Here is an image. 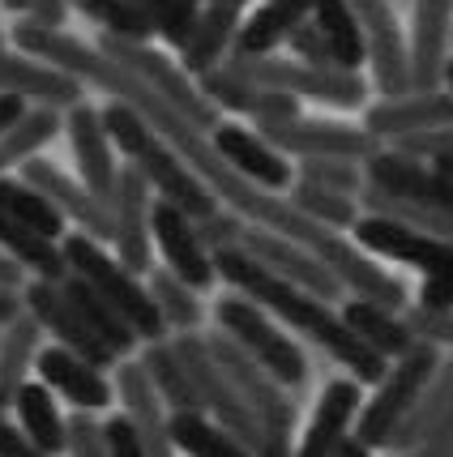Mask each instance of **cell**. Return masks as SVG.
<instances>
[{
  "label": "cell",
  "mask_w": 453,
  "mask_h": 457,
  "mask_svg": "<svg viewBox=\"0 0 453 457\" xmlns=\"http://www.w3.org/2000/svg\"><path fill=\"white\" fill-rule=\"evenodd\" d=\"M428 167H436L445 179H453V159H440V162H428Z\"/></svg>",
  "instance_id": "obj_62"
},
{
  "label": "cell",
  "mask_w": 453,
  "mask_h": 457,
  "mask_svg": "<svg viewBox=\"0 0 453 457\" xmlns=\"http://www.w3.org/2000/svg\"><path fill=\"white\" fill-rule=\"evenodd\" d=\"M239 231H244V219L231 214V210H218L206 222H197V239L206 253H222V248H239Z\"/></svg>",
  "instance_id": "obj_50"
},
{
  "label": "cell",
  "mask_w": 453,
  "mask_h": 457,
  "mask_svg": "<svg viewBox=\"0 0 453 457\" xmlns=\"http://www.w3.org/2000/svg\"><path fill=\"white\" fill-rule=\"evenodd\" d=\"M415 308H424V312H453V291L449 287H440V282L424 278V287H419V303Z\"/></svg>",
  "instance_id": "obj_55"
},
{
  "label": "cell",
  "mask_w": 453,
  "mask_h": 457,
  "mask_svg": "<svg viewBox=\"0 0 453 457\" xmlns=\"http://www.w3.org/2000/svg\"><path fill=\"white\" fill-rule=\"evenodd\" d=\"M351 231H355V239H351L355 248L376 253V257H390V261H402V265L419 270L424 278H432L453 291V244L419 236V231H407V227H394V222L368 219V214H359Z\"/></svg>",
  "instance_id": "obj_10"
},
{
  "label": "cell",
  "mask_w": 453,
  "mask_h": 457,
  "mask_svg": "<svg viewBox=\"0 0 453 457\" xmlns=\"http://www.w3.org/2000/svg\"><path fill=\"white\" fill-rule=\"evenodd\" d=\"M146 291H150V299H155L158 320L167 325V334H197L201 317H206V312H201L197 291H189V287H184L176 274H167L163 265L146 274Z\"/></svg>",
  "instance_id": "obj_37"
},
{
  "label": "cell",
  "mask_w": 453,
  "mask_h": 457,
  "mask_svg": "<svg viewBox=\"0 0 453 457\" xmlns=\"http://www.w3.org/2000/svg\"><path fill=\"white\" fill-rule=\"evenodd\" d=\"M287 47H291V56H296V64H308V69H334V60H330V47H325V39H321V30H316V21H299L296 30L287 35Z\"/></svg>",
  "instance_id": "obj_49"
},
{
  "label": "cell",
  "mask_w": 453,
  "mask_h": 457,
  "mask_svg": "<svg viewBox=\"0 0 453 457\" xmlns=\"http://www.w3.org/2000/svg\"><path fill=\"white\" fill-rule=\"evenodd\" d=\"M0 457H43L30 449V440L18 432V423L0 411Z\"/></svg>",
  "instance_id": "obj_54"
},
{
  "label": "cell",
  "mask_w": 453,
  "mask_h": 457,
  "mask_svg": "<svg viewBox=\"0 0 453 457\" xmlns=\"http://www.w3.org/2000/svg\"><path fill=\"white\" fill-rule=\"evenodd\" d=\"M355 205H359V214H368V219L394 222V227H407V231H419V236H432V239L453 244V219L449 214H436V210H428V205L390 197V193H381V188H373V184L359 188Z\"/></svg>",
  "instance_id": "obj_32"
},
{
  "label": "cell",
  "mask_w": 453,
  "mask_h": 457,
  "mask_svg": "<svg viewBox=\"0 0 453 457\" xmlns=\"http://www.w3.org/2000/svg\"><path fill=\"white\" fill-rule=\"evenodd\" d=\"M26 308H21V291H9V287H0V329L9 325V320H18Z\"/></svg>",
  "instance_id": "obj_57"
},
{
  "label": "cell",
  "mask_w": 453,
  "mask_h": 457,
  "mask_svg": "<svg viewBox=\"0 0 453 457\" xmlns=\"http://www.w3.org/2000/svg\"><path fill=\"white\" fill-rule=\"evenodd\" d=\"M133 4H138V9H146V13L155 18V9H158V4H163V0H133Z\"/></svg>",
  "instance_id": "obj_63"
},
{
  "label": "cell",
  "mask_w": 453,
  "mask_h": 457,
  "mask_svg": "<svg viewBox=\"0 0 453 457\" xmlns=\"http://www.w3.org/2000/svg\"><path fill=\"white\" fill-rule=\"evenodd\" d=\"M167 440L184 457H248V449L239 440H231L214 419H206L201 411L167 415Z\"/></svg>",
  "instance_id": "obj_35"
},
{
  "label": "cell",
  "mask_w": 453,
  "mask_h": 457,
  "mask_svg": "<svg viewBox=\"0 0 453 457\" xmlns=\"http://www.w3.org/2000/svg\"><path fill=\"white\" fill-rule=\"evenodd\" d=\"M342 325L351 329L355 338L364 342L373 355H381L385 363L402 359L415 346V334L407 329L402 312H390V308H376V303H364V299H347L342 303Z\"/></svg>",
  "instance_id": "obj_27"
},
{
  "label": "cell",
  "mask_w": 453,
  "mask_h": 457,
  "mask_svg": "<svg viewBox=\"0 0 453 457\" xmlns=\"http://www.w3.org/2000/svg\"><path fill=\"white\" fill-rule=\"evenodd\" d=\"M64 129H69V141H73V159H78V184L90 193V197L107 205L112 201V188H116V150L112 141L103 133V120H99V107L90 103H78L64 112Z\"/></svg>",
  "instance_id": "obj_20"
},
{
  "label": "cell",
  "mask_w": 453,
  "mask_h": 457,
  "mask_svg": "<svg viewBox=\"0 0 453 457\" xmlns=\"http://www.w3.org/2000/svg\"><path fill=\"white\" fill-rule=\"evenodd\" d=\"M239 81H248L253 90H282L296 95L299 103L313 99L338 112H355L368 99V86L359 73H342V69H308L296 64L291 56H256V60H222Z\"/></svg>",
  "instance_id": "obj_5"
},
{
  "label": "cell",
  "mask_w": 453,
  "mask_h": 457,
  "mask_svg": "<svg viewBox=\"0 0 453 457\" xmlns=\"http://www.w3.org/2000/svg\"><path fill=\"white\" fill-rule=\"evenodd\" d=\"M236 30H239V13H227V9H210V4H201L197 21H193V35H189L184 52H180V69H184L193 81H197L201 73L218 69L222 60L231 56Z\"/></svg>",
  "instance_id": "obj_29"
},
{
  "label": "cell",
  "mask_w": 453,
  "mask_h": 457,
  "mask_svg": "<svg viewBox=\"0 0 453 457\" xmlns=\"http://www.w3.org/2000/svg\"><path fill=\"white\" fill-rule=\"evenodd\" d=\"M21 308L35 317V325H39L43 334H52V346H64L69 355L86 359V363L99 368V372L116 368V355L86 329V320L73 312L69 299L60 295L56 282H39V278L26 282V287H21Z\"/></svg>",
  "instance_id": "obj_12"
},
{
  "label": "cell",
  "mask_w": 453,
  "mask_h": 457,
  "mask_svg": "<svg viewBox=\"0 0 453 457\" xmlns=\"http://www.w3.org/2000/svg\"><path fill=\"white\" fill-rule=\"evenodd\" d=\"M342 291H351V299H364V303H376V308H390V312H402L407 308V287L385 274L364 248H355L347 236H325V244L313 253Z\"/></svg>",
  "instance_id": "obj_13"
},
{
  "label": "cell",
  "mask_w": 453,
  "mask_h": 457,
  "mask_svg": "<svg viewBox=\"0 0 453 457\" xmlns=\"http://www.w3.org/2000/svg\"><path fill=\"white\" fill-rule=\"evenodd\" d=\"M390 150L407 154V159H419V162L453 159V124H436V129H424V133H415V137L394 141Z\"/></svg>",
  "instance_id": "obj_47"
},
{
  "label": "cell",
  "mask_w": 453,
  "mask_h": 457,
  "mask_svg": "<svg viewBox=\"0 0 453 457\" xmlns=\"http://www.w3.org/2000/svg\"><path fill=\"white\" fill-rule=\"evenodd\" d=\"M56 287H60V295L73 303V312L86 320V329H90V334H95V338H99L103 346H107V351L116 355V363H120V359H129V355H133V351L141 346L138 334H133V329H129V325L120 320L116 308H112V303H107L103 295H95V291H90V287H86L81 278L64 274Z\"/></svg>",
  "instance_id": "obj_28"
},
{
  "label": "cell",
  "mask_w": 453,
  "mask_h": 457,
  "mask_svg": "<svg viewBox=\"0 0 453 457\" xmlns=\"http://www.w3.org/2000/svg\"><path fill=\"white\" fill-rule=\"evenodd\" d=\"M69 9L86 13V18L99 26V35H107V39H124V43L155 39V21L133 0H69Z\"/></svg>",
  "instance_id": "obj_40"
},
{
  "label": "cell",
  "mask_w": 453,
  "mask_h": 457,
  "mask_svg": "<svg viewBox=\"0 0 453 457\" xmlns=\"http://www.w3.org/2000/svg\"><path fill=\"white\" fill-rule=\"evenodd\" d=\"M112 394H120V411L133 423V432L141 436L150 457H176L172 440H167V406L158 402L155 385L146 380L138 359H120L116 363V385Z\"/></svg>",
  "instance_id": "obj_24"
},
{
  "label": "cell",
  "mask_w": 453,
  "mask_h": 457,
  "mask_svg": "<svg viewBox=\"0 0 453 457\" xmlns=\"http://www.w3.org/2000/svg\"><path fill=\"white\" fill-rule=\"evenodd\" d=\"M436 124H453V99L445 90L373 103V107L364 112V124H359V129H364L376 145H394V141L415 137V133L436 129Z\"/></svg>",
  "instance_id": "obj_22"
},
{
  "label": "cell",
  "mask_w": 453,
  "mask_h": 457,
  "mask_svg": "<svg viewBox=\"0 0 453 457\" xmlns=\"http://www.w3.org/2000/svg\"><path fill=\"white\" fill-rule=\"evenodd\" d=\"M239 253H248L261 270H270V274H278L282 282H291L299 291L316 295L321 303L342 299V287L334 282V274H330L304 244H291L287 236H274V231H265V227L244 222V231H239Z\"/></svg>",
  "instance_id": "obj_11"
},
{
  "label": "cell",
  "mask_w": 453,
  "mask_h": 457,
  "mask_svg": "<svg viewBox=\"0 0 453 457\" xmlns=\"http://www.w3.org/2000/svg\"><path fill=\"white\" fill-rule=\"evenodd\" d=\"M0 253L13 261L21 274H35L39 282H60L69 274V265L60 257V244L26 231V227L13 222L9 214H0Z\"/></svg>",
  "instance_id": "obj_33"
},
{
  "label": "cell",
  "mask_w": 453,
  "mask_h": 457,
  "mask_svg": "<svg viewBox=\"0 0 453 457\" xmlns=\"http://www.w3.org/2000/svg\"><path fill=\"white\" fill-rule=\"evenodd\" d=\"M364 184H373L390 197L415 201V205H428L436 214H449L453 219V179H445L436 167L419 159H407L390 145H381L373 159L364 162Z\"/></svg>",
  "instance_id": "obj_14"
},
{
  "label": "cell",
  "mask_w": 453,
  "mask_h": 457,
  "mask_svg": "<svg viewBox=\"0 0 453 457\" xmlns=\"http://www.w3.org/2000/svg\"><path fill=\"white\" fill-rule=\"evenodd\" d=\"M210 261H214V278H222L227 287H236V295L256 303L261 312L287 320L291 329H299V334L308 342H316L321 351H330V355L351 372V380L359 389H364V385H376V380L385 377L390 363L381 355H373L364 342L355 338L330 303H321L316 295L299 291L291 282H282L278 274H270V270H261V265H256L248 253H239V248L210 253Z\"/></svg>",
  "instance_id": "obj_1"
},
{
  "label": "cell",
  "mask_w": 453,
  "mask_h": 457,
  "mask_svg": "<svg viewBox=\"0 0 453 457\" xmlns=\"http://www.w3.org/2000/svg\"><path fill=\"white\" fill-rule=\"evenodd\" d=\"M201 9H193V4H184V0H163L155 9V39H163L167 47H176V52H184V43H189V35H193V21H197Z\"/></svg>",
  "instance_id": "obj_45"
},
{
  "label": "cell",
  "mask_w": 453,
  "mask_h": 457,
  "mask_svg": "<svg viewBox=\"0 0 453 457\" xmlns=\"http://www.w3.org/2000/svg\"><path fill=\"white\" fill-rule=\"evenodd\" d=\"M60 129H64V120H60L56 112L26 107V116H21L9 133H0V176H9V171L21 167L26 159H39V150L56 137Z\"/></svg>",
  "instance_id": "obj_39"
},
{
  "label": "cell",
  "mask_w": 453,
  "mask_h": 457,
  "mask_svg": "<svg viewBox=\"0 0 453 457\" xmlns=\"http://www.w3.org/2000/svg\"><path fill=\"white\" fill-rule=\"evenodd\" d=\"M440 90H445V95L453 99V56L445 60V73H440Z\"/></svg>",
  "instance_id": "obj_61"
},
{
  "label": "cell",
  "mask_w": 453,
  "mask_h": 457,
  "mask_svg": "<svg viewBox=\"0 0 453 457\" xmlns=\"http://www.w3.org/2000/svg\"><path fill=\"white\" fill-rule=\"evenodd\" d=\"M64 453L69 457H107L103 453V436H99V423L90 415H69L64 419Z\"/></svg>",
  "instance_id": "obj_51"
},
{
  "label": "cell",
  "mask_w": 453,
  "mask_h": 457,
  "mask_svg": "<svg viewBox=\"0 0 453 457\" xmlns=\"http://www.w3.org/2000/svg\"><path fill=\"white\" fill-rule=\"evenodd\" d=\"M4 52H9V39H4V35H0V60H4Z\"/></svg>",
  "instance_id": "obj_64"
},
{
  "label": "cell",
  "mask_w": 453,
  "mask_h": 457,
  "mask_svg": "<svg viewBox=\"0 0 453 457\" xmlns=\"http://www.w3.org/2000/svg\"><path fill=\"white\" fill-rule=\"evenodd\" d=\"M133 167H138L141 179L150 184V197L167 201V205L180 210L189 222H206L210 214L222 210V205L214 201V193H210V188H206V184H201V179L193 176V171H189V167H184V162H180L163 141H155V145H150Z\"/></svg>",
  "instance_id": "obj_19"
},
{
  "label": "cell",
  "mask_w": 453,
  "mask_h": 457,
  "mask_svg": "<svg viewBox=\"0 0 453 457\" xmlns=\"http://www.w3.org/2000/svg\"><path fill=\"white\" fill-rule=\"evenodd\" d=\"M95 47H99L112 64H120L129 78H138L141 86H150L158 99L167 103V107H176L180 116L189 120V124H197L201 133H214L218 124H222V116H218L214 107L201 99L197 81L189 78V73H184L172 56H163L158 47H150V43L107 39V35H99V43H95Z\"/></svg>",
  "instance_id": "obj_6"
},
{
  "label": "cell",
  "mask_w": 453,
  "mask_h": 457,
  "mask_svg": "<svg viewBox=\"0 0 453 457\" xmlns=\"http://www.w3.org/2000/svg\"><path fill=\"white\" fill-rule=\"evenodd\" d=\"M99 120H103V133L112 141V150H120L129 162H138L150 145H155V133L146 129V120L129 107V103L112 99L107 107H99Z\"/></svg>",
  "instance_id": "obj_42"
},
{
  "label": "cell",
  "mask_w": 453,
  "mask_h": 457,
  "mask_svg": "<svg viewBox=\"0 0 453 457\" xmlns=\"http://www.w3.org/2000/svg\"><path fill=\"white\" fill-rule=\"evenodd\" d=\"M256 137L265 141L270 150H278L282 159H347V162H364L373 159L376 145L359 124H338V120H308L299 116L291 124H274V129H261Z\"/></svg>",
  "instance_id": "obj_9"
},
{
  "label": "cell",
  "mask_w": 453,
  "mask_h": 457,
  "mask_svg": "<svg viewBox=\"0 0 453 457\" xmlns=\"http://www.w3.org/2000/svg\"><path fill=\"white\" fill-rule=\"evenodd\" d=\"M453 39V0H415L411 43H407V69H411V95L440 90V73L449 60Z\"/></svg>",
  "instance_id": "obj_18"
},
{
  "label": "cell",
  "mask_w": 453,
  "mask_h": 457,
  "mask_svg": "<svg viewBox=\"0 0 453 457\" xmlns=\"http://www.w3.org/2000/svg\"><path fill=\"white\" fill-rule=\"evenodd\" d=\"M0 287H9V291H21V287H26V274H21L4 253H0Z\"/></svg>",
  "instance_id": "obj_58"
},
{
  "label": "cell",
  "mask_w": 453,
  "mask_h": 457,
  "mask_svg": "<svg viewBox=\"0 0 453 457\" xmlns=\"http://www.w3.org/2000/svg\"><path fill=\"white\" fill-rule=\"evenodd\" d=\"M141 372L146 380L155 385L158 402L167 406V415H189V411H201L197 406V394H193V385L184 377V368H180L176 351H172V342H141Z\"/></svg>",
  "instance_id": "obj_34"
},
{
  "label": "cell",
  "mask_w": 453,
  "mask_h": 457,
  "mask_svg": "<svg viewBox=\"0 0 453 457\" xmlns=\"http://www.w3.org/2000/svg\"><path fill=\"white\" fill-rule=\"evenodd\" d=\"M296 179L355 201L359 188H364V167H359V162H347V159H296Z\"/></svg>",
  "instance_id": "obj_43"
},
{
  "label": "cell",
  "mask_w": 453,
  "mask_h": 457,
  "mask_svg": "<svg viewBox=\"0 0 453 457\" xmlns=\"http://www.w3.org/2000/svg\"><path fill=\"white\" fill-rule=\"evenodd\" d=\"M9 411H18V432L30 440V449L43 457L64 453V415H60L52 389H43L39 380H26Z\"/></svg>",
  "instance_id": "obj_30"
},
{
  "label": "cell",
  "mask_w": 453,
  "mask_h": 457,
  "mask_svg": "<svg viewBox=\"0 0 453 457\" xmlns=\"http://www.w3.org/2000/svg\"><path fill=\"white\" fill-rule=\"evenodd\" d=\"M99 436H103V453L107 457H150L141 436L133 432V423L124 415H112L107 423H99Z\"/></svg>",
  "instance_id": "obj_52"
},
{
  "label": "cell",
  "mask_w": 453,
  "mask_h": 457,
  "mask_svg": "<svg viewBox=\"0 0 453 457\" xmlns=\"http://www.w3.org/2000/svg\"><path fill=\"white\" fill-rule=\"evenodd\" d=\"M0 95H13L26 107H43V112H69L86 103V86L73 73H64L47 60H35L26 52H4L0 60Z\"/></svg>",
  "instance_id": "obj_16"
},
{
  "label": "cell",
  "mask_w": 453,
  "mask_h": 457,
  "mask_svg": "<svg viewBox=\"0 0 453 457\" xmlns=\"http://www.w3.org/2000/svg\"><path fill=\"white\" fill-rule=\"evenodd\" d=\"M316 9V0H265L253 18H239L236 43L227 60H256V56H274V47L299 21H308Z\"/></svg>",
  "instance_id": "obj_26"
},
{
  "label": "cell",
  "mask_w": 453,
  "mask_h": 457,
  "mask_svg": "<svg viewBox=\"0 0 453 457\" xmlns=\"http://www.w3.org/2000/svg\"><path fill=\"white\" fill-rule=\"evenodd\" d=\"M201 4H210V9H227V13H244L253 0H201Z\"/></svg>",
  "instance_id": "obj_59"
},
{
  "label": "cell",
  "mask_w": 453,
  "mask_h": 457,
  "mask_svg": "<svg viewBox=\"0 0 453 457\" xmlns=\"http://www.w3.org/2000/svg\"><path fill=\"white\" fill-rule=\"evenodd\" d=\"M287 205L296 210L299 219H308L321 231H351L355 219H359V205L351 197H338V193H325V188H313V184H299L291 179V193H287Z\"/></svg>",
  "instance_id": "obj_41"
},
{
  "label": "cell",
  "mask_w": 453,
  "mask_h": 457,
  "mask_svg": "<svg viewBox=\"0 0 453 457\" xmlns=\"http://www.w3.org/2000/svg\"><path fill=\"white\" fill-rule=\"evenodd\" d=\"M359 39H364V64L373 73V86L381 99H402L411 95V69H407V43L398 30L394 4L390 0H347Z\"/></svg>",
  "instance_id": "obj_7"
},
{
  "label": "cell",
  "mask_w": 453,
  "mask_h": 457,
  "mask_svg": "<svg viewBox=\"0 0 453 457\" xmlns=\"http://www.w3.org/2000/svg\"><path fill=\"white\" fill-rule=\"evenodd\" d=\"M150 244H158L163 253V270L176 274L189 291H206L218 282L214 261L197 239V222H189L167 201H150Z\"/></svg>",
  "instance_id": "obj_17"
},
{
  "label": "cell",
  "mask_w": 453,
  "mask_h": 457,
  "mask_svg": "<svg viewBox=\"0 0 453 457\" xmlns=\"http://www.w3.org/2000/svg\"><path fill=\"white\" fill-rule=\"evenodd\" d=\"M0 214H9V219L21 222L26 231L52 239V244L64 239V219L52 210V201L39 197V193H35L30 184H21V179L0 176Z\"/></svg>",
  "instance_id": "obj_38"
},
{
  "label": "cell",
  "mask_w": 453,
  "mask_h": 457,
  "mask_svg": "<svg viewBox=\"0 0 453 457\" xmlns=\"http://www.w3.org/2000/svg\"><path fill=\"white\" fill-rule=\"evenodd\" d=\"M60 257H64V265H69L73 278H81L95 295H103L112 308H116L120 320L138 334V342L167 338V325L158 320V308H155V299H150V291H146V282L133 278L103 244L86 239L81 231H73V236L60 239Z\"/></svg>",
  "instance_id": "obj_2"
},
{
  "label": "cell",
  "mask_w": 453,
  "mask_h": 457,
  "mask_svg": "<svg viewBox=\"0 0 453 457\" xmlns=\"http://www.w3.org/2000/svg\"><path fill=\"white\" fill-rule=\"evenodd\" d=\"M338 457H373V449H364V445H359L355 436H347V445L338 449Z\"/></svg>",
  "instance_id": "obj_60"
},
{
  "label": "cell",
  "mask_w": 453,
  "mask_h": 457,
  "mask_svg": "<svg viewBox=\"0 0 453 457\" xmlns=\"http://www.w3.org/2000/svg\"><path fill=\"white\" fill-rule=\"evenodd\" d=\"M197 90H201V99L210 103L218 116H222V112L244 116V112H248V103H253V95H256L253 86H248V81H239L227 64H218V69H210V73H201Z\"/></svg>",
  "instance_id": "obj_44"
},
{
  "label": "cell",
  "mask_w": 453,
  "mask_h": 457,
  "mask_svg": "<svg viewBox=\"0 0 453 457\" xmlns=\"http://www.w3.org/2000/svg\"><path fill=\"white\" fill-rule=\"evenodd\" d=\"M64 13H69V0H26V21L47 26V30H60Z\"/></svg>",
  "instance_id": "obj_53"
},
{
  "label": "cell",
  "mask_w": 453,
  "mask_h": 457,
  "mask_svg": "<svg viewBox=\"0 0 453 457\" xmlns=\"http://www.w3.org/2000/svg\"><path fill=\"white\" fill-rule=\"evenodd\" d=\"M35 372H39L43 389L60 394L64 402H73L81 415H95V411H103V406H112V398H116L107 372L90 368V363L78 359V355H69L64 346H39Z\"/></svg>",
  "instance_id": "obj_23"
},
{
  "label": "cell",
  "mask_w": 453,
  "mask_h": 457,
  "mask_svg": "<svg viewBox=\"0 0 453 457\" xmlns=\"http://www.w3.org/2000/svg\"><path fill=\"white\" fill-rule=\"evenodd\" d=\"M436 363H440V351L428 346V342H415L411 351L402 359H394L390 368H385V377L376 380V394L364 406H359V415H355V428L351 436L364 445V449H385L390 436L398 432V423L407 419V411L415 406V398L424 394V385L432 380Z\"/></svg>",
  "instance_id": "obj_4"
},
{
  "label": "cell",
  "mask_w": 453,
  "mask_h": 457,
  "mask_svg": "<svg viewBox=\"0 0 453 457\" xmlns=\"http://www.w3.org/2000/svg\"><path fill=\"white\" fill-rule=\"evenodd\" d=\"M313 21L321 30V39L330 47V60L342 73H359L364 69V39H359V26H355L347 0H316Z\"/></svg>",
  "instance_id": "obj_36"
},
{
  "label": "cell",
  "mask_w": 453,
  "mask_h": 457,
  "mask_svg": "<svg viewBox=\"0 0 453 457\" xmlns=\"http://www.w3.org/2000/svg\"><path fill=\"white\" fill-rule=\"evenodd\" d=\"M214 320H218V334L236 342L248 359H256L291 398L308 385V359H304V351L296 342L278 329L270 312H261L244 295H222L214 303Z\"/></svg>",
  "instance_id": "obj_3"
},
{
  "label": "cell",
  "mask_w": 453,
  "mask_h": 457,
  "mask_svg": "<svg viewBox=\"0 0 453 457\" xmlns=\"http://www.w3.org/2000/svg\"><path fill=\"white\" fill-rule=\"evenodd\" d=\"M18 179L21 184H30L39 197L52 201V210H56L64 222H78V231L86 239H95V244H112V214H107V205H99V201L81 188L78 179L64 176L56 162L26 159L18 167Z\"/></svg>",
  "instance_id": "obj_15"
},
{
  "label": "cell",
  "mask_w": 453,
  "mask_h": 457,
  "mask_svg": "<svg viewBox=\"0 0 453 457\" xmlns=\"http://www.w3.org/2000/svg\"><path fill=\"white\" fill-rule=\"evenodd\" d=\"M402 320L415 334V342H428V346H449L453 351V312H424V308H402Z\"/></svg>",
  "instance_id": "obj_48"
},
{
  "label": "cell",
  "mask_w": 453,
  "mask_h": 457,
  "mask_svg": "<svg viewBox=\"0 0 453 457\" xmlns=\"http://www.w3.org/2000/svg\"><path fill=\"white\" fill-rule=\"evenodd\" d=\"M244 116L256 124L253 133L274 129V124H291V120H299V99L296 95H282V90H256Z\"/></svg>",
  "instance_id": "obj_46"
},
{
  "label": "cell",
  "mask_w": 453,
  "mask_h": 457,
  "mask_svg": "<svg viewBox=\"0 0 453 457\" xmlns=\"http://www.w3.org/2000/svg\"><path fill=\"white\" fill-rule=\"evenodd\" d=\"M359 406H364V394H359V385L351 377L330 380L325 394L316 398L313 423H308V432H304V440H299V449L291 457H338V449L351 436Z\"/></svg>",
  "instance_id": "obj_25"
},
{
  "label": "cell",
  "mask_w": 453,
  "mask_h": 457,
  "mask_svg": "<svg viewBox=\"0 0 453 457\" xmlns=\"http://www.w3.org/2000/svg\"><path fill=\"white\" fill-rule=\"evenodd\" d=\"M43 346V329L35 325L30 312H21L18 320H9L0 329V411H9L18 389L26 385L30 368H35V355Z\"/></svg>",
  "instance_id": "obj_31"
},
{
  "label": "cell",
  "mask_w": 453,
  "mask_h": 457,
  "mask_svg": "<svg viewBox=\"0 0 453 457\" xmlns=\"http://www.w3.org/2000/svg\"><path fill=\"white\" fill-rule=\"evenodd\" d=\"M210 145H214L218 159L227 162L239 179H248L261 193H282V188H291V179H296L291 162L282 159L278 150H270V145L256 137L253 129H244V124H218L214 133H210Z\"/></svg>",
  "instance_id": "obj_21"
},
{
  "label": "cell",
  "mask_w": 453,
  "mask_h": 457,
  "mask_svg": "<svg viewBox=\"0 0 453 457\" xmlns=\"http://www.w3.org/2000/svg\"><path fill=\"white\" fill-rule=\"evenodd\" d=\"M150 184L141 179V171L133 162H120L116 171V188L107 201V214H112V257L133 274H150L155 270V244H150Z\"/></svg>",
  "instance_id": "obj_8"
},
{
  "label": "cell",
  "mask_w": 453,
  "mask_h": 457,
  "mask_svg": "<svg viewBox=\"0 0 453 457\" xmlns=\"http://www.w3.org/2000/svg\"><path fill=\"white\" fill-rule=\"evenodd\" d=\"M21 116H26V103L13 99V95H0V133H9Z\"/></svg>",
  "instance_id": "obj_56"
}]
</instances>
